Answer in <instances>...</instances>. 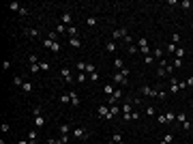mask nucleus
I'll return each instance as SVG.
<instances>
[{
  "label": "nucleus",
  "instance_id": "1",
  "mask_svg": "<svg viewBox=\"0 0 193 144\" xmlns=\"http://www.w3.org/2000/svg\"><path fill=\"white\" fill-rule=\"evenodd\" d=\"M127 75H129V69H120V71H116L114 73V84H118V86H125L127 84Z\"/></svg>",
  "mask_w": 193,
  "mask_h": 144
},
{
  "label": "nucleus",
  "instance_id": "2",
  "mask_svg": "<svg viewBox=\"0 0 193 144\" xmlns=\"http://www.w3.org/2000/svg\"><path fill=\"white\" fill-rule=\"evenodd\" d=\"M97 116H99V118H107V120H112V118H114L112 112H109V106H105V103L97 108Z\"/></svg>",
  "mask_w": 193,
  "mask_h": 144
},
{
  "label": "nucleus",
  "instance_id": "3",
  "mask_svg": "<svg viewBox=\"0 0 193 144\" xmlns=\"http://www.w3.org/2000/svg\"><path fill=\"white\" fill-rule=\"evenodd\" d=\"M137 47L142 49V54L144 56H152V52H150V47H148V39L146 37H142V39H137Z\"/></svg>",
  "mask_w": 193,
  "mask_h": 144
},
{
  "label": "nucleus",
  "instance_id": "4",
  "mask_svg": "<svg viewBox=\"0 0 193 144\" xmlns=\"http://www.w3.org/2000/svg\"><path fill=\"white\" fill-rule=\"evenodd\" d=\"M127 37H129V30H127V28H116V30L112 32V39H114V41H118V39H127Z\"/></svg>",
  "mask_w": 193,
  "mask_h": 144
},
{
  "label": "nucleus",
  "instance_id": "5",
  "mask_svg": "<svg viewBox=\"0 0 193 144\" xmlns=\"http://www.w3.org/2000/svg\"><path fill=\"white\" fill-rule=\"evenodd\" d=\"M73 138H77V140H86L88 131L84 129V127H73Z\"/></svg>",
  "mask_w": 193,
  "mask_h": 144
},
{
  "label": "nucleus",
  "instance_id": "6",
  "mask_svg": "<svg viewBox=\"0 0 193 144\" xmlns=\"http://www.w3.org/2000/svg\"><path fill=\"white\" fill-rule=\"evenodd\" d=\"M142 95H146V97H157L159 95V88H152V86H142Z\"/></svg>",
  "mask_w": 193,
  "mask_h": 144
},
{
  "label": "nucleus",
  "instance_id": "7",
  "mask_svg": "<svg viewBox=\"0 0 193 144\" xmlns=\"http://www.w3.org/2000/svg\"><path fill=\"white\" fill-rule=\"evenodd\" d=\"M176 118H178V123L183 125V129H191V123H189V120H187V116H185V112H180L178 116H176Z\"/></svg>",
  "mask_w": 193,
  "mask_h": 144
},
{
  "label": "nucleus",
  "instance_id": "8",
  "mask_svg": "<svg viewBox=\"0 0 193 144\" xmlns=\"http://www.w3.org/2000/svg\"><path fill=\"white\" fill-rule=\"evenodd\" d=\"M60 75H62V80L67 82V84H71V82H73V75H71V69H69V67H64L62 71H60Z\"/></svg>",
  "mask_w": 193,
  "mask_h": 144
},
{
  "label": "nucleus",
  "instance_id": "9",
  "mask_svg": "<svg viewBox=\"0 0 193 144\" xmlns=\"http://www.w3.org/2000/svg\"><path fill=\"white\" fill-rule=\"evenodd\" d=\"M71 22H73V15L69 13V11H62V17H60V24H71Z\"/></svg>",
  "mask_w": 193,
  "mask_h": 144
},
{
  "label": "nucleus",
  "instance_id": "10",
  "mask_svg": "<svg viewBox=\"0 0 193 144\" xmlns=\"http://www.w3.org/2000/svg\"><path fill=\"white\" fill-rule=\"evenodd\" d=\"M69 95H71V103H73V108H77L82 103V99H80V95H77L75 90H69Z\"/></svg>",
  "mask_w": 193,
  "mask_h": 144
},
{
  "label": "nucleus",
  "instance_id": "11",
  "mask_svg": "<svg viewBox=\"0 0 193 144\" xmlns=\"http://www.w3.org/2000/svg\"><path fill=\"white\" fill-rule=\"evenodd\" d=\"M24 35H26V37H32V39H37V37H41V32H39L37 28H24Z\"/></svg>",
  "mask_w": 193,
  "mask_h": 144
},
{
  "label": "nucleus",
  "instance_id": "12",
  "mask_svg": "<svg viewBox=\"0 0 193 144\" xmlns=\"http://www.w3.org/2000/svg\"><path fill=\"white\" fill-rule=\"evenodd\" d=\"M28 142H30V144H39V138H37V131H35V129L28 131Z\"/></svg>",
  "mask_w": 193,
  "mask_h": 144
},
{
  "label": "nucleus",
  "instance_id": "13",
  "mask_svg": "<svg viewBox=\"0 0 193 144\" xmlns=\"http://www.w3.org/2000/svg\"><path fill=\"white\" fill-rule=\"evenodd\" d=\"M58 131H60V136H69V134H71V125H67V123L60 125V127H58Z\"/></svg>",
  "mask_w": 193,
  "mask_h": 144
},
{
  "label": "nucleus",
  "instance_id": "14",
  "mask_svg": "<svg viewBox=\"0 0 193 144\" xmlns=\"http://www.w3.org/2000/svg\"><path fill=\"white\" fill-rule=\"evenodd\" d=\"M152 56H154V58H159V60H163V56H165V49L157 47V49H154V52H152Z\"/></svg>",
  "mask_w": 193,
  "mask_h": 144
},
{
  "label": "nucleus",
  "instance_id": "15",
  "mask_svg": "<svg viewBox=\"0 0 193 144\" xmlns=\"http://www.w3.org/2000/svg\"><path fill=\"white\" fill-rule=\"evenodd\" d=\"M178 90H180V88H178V82L172 77V80H169V93H178Z\"/></svg>",
  "mask_w": 193,
  "mask_h": 144
},
{
  "label": "nucleus",
  "instance_id": "16",
  "mask_svg": "<svg viewBox=\"0 0 193 144\" xmlns=\"http://www.w3.org/2000/svg\"><path fill=\"white\" fill-rule=\"evenodd\" d=\"M69 45L77 49V47H82V41H80V39H77V37H73V39H69Z\"/></svg>",
  "mask_w": 193,
  "mask_h": 144
},
{
  "label": "nucleus",
  "instance_id": "17",
  "mask_svg": "<svg viewBox=\"0 0 193 144\" xmlns=\"http://www.w3.org/2000/svg\"><path fill=\"white\" fill-rule=\"evenodd\" d=\"M43 125H45V116H35V127H43Z\"/></svg>",
  "mask_w": 193,
  "mask_h": 144
},
{
  "label": "nucleus",
  "instance_id": "18",
  "mask_svg": "<svg viewBox=\"0 0 193 144\" xmlns=\"http://www.w3.org/2000/svg\"><path fill=\"white\" fill-rule=\"evenodd\" d=\"M114 90H116V88H114L112 84H105V86H103V93H105V95H109V97L114 95Z\"/></svg>",
  "mask_w": 193,
  "mask_h": 144
},
{
  "label": "nucleus",
  "instance_id": "19",
  "mask_svg": "<svg viewBox=\"0 0 193 144\" xmlns=\"http://www.w3.org/2000/svg\"><path fill=\"white\" fill-rule=\"evenodd\" d=\"M49 49H52L54 54H60V49H62V45H60L58 41H54V43H52V47H49Z\"/></svg>",
  "mask_w": 193,
  "mask_h": 144
},
{
  "label": "nucleus",
  "instance_id": "20",
  "mask_svg": "<svg viewBox=\"0 0 193 144\" xmlns=\"http://www.w3.org/2000/svg\"><path fill=\"white\" fill-rule=\"evenodd\" d=\"M133 112V103H125L122 106V114H131Z\"/></svg>",
  "mask_w": 193,
  "mask_h": 144
},
{
  "label": "nucleus",
  "instance_id": "21",
  "mask_svg": "<svg viewBox=\"0 0 193 144\" xmlns=\"http://www.w3.org/2000/svg\"><path fill=\"white\" fill-rule=\"evenodd\" d=\"M67 32H69V37L73 39V37H77V26H69L67 28Z\"/></svg>",
  "mask_w": 193,
  "mask_h": 144
},
{
  "label": "nucleus",
  "instance_id": "22",
  "mask_svg": "<svg viewBox=\"0 0 193 144\" xmlns=\"http://www.w3.org/2000/svg\"><path fill=\"white\" fill-rule=\"evenodd\" d=\"M105 49H107V52H116V41H107L105 43Z\"/></svg>",
  "mask_w": 193,
  "mask_h": 144
},
{
  "label": "nucleus",
  "instance_id": "23",
  "mask_svg": "<svg viewBox=\"0 0 193 144\" xmlns=\"http://www.w3.org/2000/svg\"><path fill=\"white\" fill-rule=\"evenodd\" d=\"M95 71H97V67H95V65H92V63H86V73H88V75H90V73H95Z\"/></svg>",
  "mask_w": 193,
  "mask_h": 144
},
{
  "label": "nucleus",
  "instance_id": "24",
  "mask_svg": "<svg viewBox=\"0 0 193 144\" xmlns=\"http://www.w3.org/2000/svg\"><path fill=\"white\" fill-rule=\"evenodd\" d=\"M71 101V95L69 93H62V95H60V103H69Z\"/></svg>",
  "mask_w": 193,
  "mask_h": 144
},
{
  "label": "nucleus",
  "instance_id": "25",
  "mask_svg": "<svg viewBox=\"0 0 193 144\" xmlns=\"http://www.w3.org/2000/svg\"><path fill=\"white\" fill-rule=\"evenodd\" d=\"M114 65H116V69H118V71H120V69H125V63H122V58H116V60H114Z\"/></svg>",
  "mask_w": 193,
  "mask_h": 144
},
{
  "label": "nucleus",
  "instance_id": "26",
  "mask_svg": "<svg viewBox=\"0 0 193 144\" xmlns=\"http://www.w3.org/2000/svg\"><path fill=\"white\" fill-rule=\"evenodd\" d=\"M109 112H112V116H116V114H120V112H122V108H118V106H112V108H109Z\"/></svg>",
  "mask_w": 193,
  "mask_h": 144
},
{
  "label": "nucleus",
  "instance_id": "27",
  "mask_svg": "<svg viewBox=\"0 0 193 144\" xmlns=\"http://www.w3.org/2000/svg\"><path fill=\"white\" fill-rule=\"evenodd\" d=\"M154 112H157V108H154V106H146V114L148 116H154Z\"/></svg>",
  "mask_w": 193,
  "mask_h": 144
},
{
  "label": "nucleus",
  "instance_id": "28",
  "mask_svg": "<svg viewBox=\"0 0 193 144\" xmlns=\"http://www.w3.org/2000/svg\"><path fill=\"white\" fill-rule=\"evenodd\" d=\"M163 69H165V73H167V75H172V73H174V65H169V63L165 65Z\"/></svg>",
  "mask_w": 193,
  "mask_h": 144
},
{
  "label": "nucleus",
  "instance_id": "29",
  "mask_svg": "<svg viewBox=\"0 0 193 144\" xmlns=\"http://www.w3.org/2000/svg\"><path fill=\"white\" fill-rule=\"evenodd\" d=\"M86 24L88 26H97V17H95V15H90V17L86 19Z\"/></svg>",
  "mask_w": 193,
  "mask_h": 144
},
{
  "label": "nucleus",
  "instance_id": "30",
  "mask_svg": "<svg viewBox=\"0 0 193 144\" xmlns=\"http://www.w3.org/2000/svg\"><path fill=\"white\" fill-rule=\"evenodd\" d=\"M86 75H88V73H77V77H75V80L80 82V84H84V82H86Z\"/></svg>",
  "mask_w": 193,
  "mask_h": 144
},
{
  "label": "nucleus",
  "instance_id": "31",
  "mask_svg": "<svg viewBox=\"0 0 193 144\" xmlns=\"http://www.w3.org/2000/svg\"><path fill=\"white\" fill-rule=\"evenodd\" d=\"M174 52H176V45H174V43H169V45L165 47V54H174Z\"/></svg>",
  "mask_w": 193,
  "mask_h": 144
},
{
  "label": "nucleus",
  "instance_id": "32",
  "mask_svg": "<svg viewBox=\"0 0 193 144\" xmlns=\"http://www.w3.org/2000/svg\"><path fill=\"white\" fill-rule=\"evenodd\" d=\"M21 90H24V93H32V84H28V82H24V86H21Z\"/></svg>",
  "mask_w": 193,
  "mask_h": 144
},
{
  "label": "nucleus",
  "instance_id": "33",
  "mask_svg": "<svg viewBox=\"0 0 193 144\" xmlns=\"http://www.w3.org/2000/svg\"><path fill=\"white\" fill-rule=\"evenodd\" d=\"M9 9H11V11H17V13H19V11H21V7H19L17 2H11V4H9Z\"/></svg>",
  "mask_w": 193,
  "mask_h": 144
},
{
  "label": "nucleus",
  "instance_id": "34",
  "mask_svg": "<svg viewBox=\"0 0 193 144\" xmlns=\"http://www.w3.org/2000/svg\"><path fill=\"white\" fill-rule=\"evenodd\" d=\"M28 63H30V65H39V58L35 56V54H30V56H28Z\"/></svg>",
  "mask_w": 193,
  "mask_h": 144
},
{
  "label": "nucleus",
  "instance_id": "35",
  "mask_svg": "<svg viewBox=\"0 0 193 144\" xmlns=\"http://www.w3.org/2000/svg\"><path fill=\"white\" fill-rule=\"evenodd\" d=\"M174 54H176L178 58H183V56H185V47H176V52H174Z\"/></svg>",
  "mask_w": 193,
  "mask_h": 144
},
{
  "label": "nucleus",
  "instance_id": "36",
  "mask_svg": "<svg viewBox=\"0 0 193 144\" xmlns=\"http://www.w3.org/2000/svg\"><path fill=\"white\" fill-rule=\"evenodd\" d=\"M13 84H15V86H24V82H21L19 75H15V77H13Z\"/></svg>",
  "mask_w": 193,
  "mask_h": 144
},
{
  "label": "nucleus",
  "instance_id": "37",
  "mask_svg": "<svg viewBox=\"0 0 193 144\" xmlns=\"http://www.w3.org/2000/svg\"><path fill=\"white\" fill-rule=\"evenodd\" d=\"M163 142H165V144H172V142H174V136H172V134H167V136L163 138Z\"/></svg>",
  "mask_w": 193,
  "mask_h": 144
},
{
  "label": "nucleus",
  "instance_id": "38",
  "mask_svg": "<svg viewBox=\"0 0 193 144\" xmlns=\"http://www.w3.org/2000/svg\"><path fill=\"white\" fill-rule=\"evenodd\" d=\"M67 28H69V26H64V24H56V30L58 32H67Z\"/></svg>",
  "mask_w": 193,
  "mask_h": 144
},
{
  "label": "nucleus",
  "instance_id": "39",
  "mask_svg": "<svg viewBox=\"0 0 193 144\" xmlns=\"http://www.w3.org/2000/svg\"><path fill=\"white\" fill-rule=\"evenodd\" d=\"M137 49H140V47H137L135 43H131V45H129V54H137Z\"/></svg>",
  "mask_w": 193,
  "mask_h": 144
},
{
  "label": "nucleus",
  "instance_id": "40",
  "mask_svg": "<svg viewBox=\"0 0 193 144\" xmlns=\"http://www.w3.org/2000/svg\"><path fill=\"white\" fill-rule=\"evenodd\" d=\"M39 69H41V65H30V73H39Z\"/></svg>",
  "mask_w": 193,
  "mask_h": 144
},
{
  "label": "nucleus",
  "instance_id": "41",
  "mask_svg": "<svg viewBox=\"0 0 193 144\" xmlns=\"http://www.w3.org/2000/svg\"><path fill=\"white\" fill-rule=\"evenodd\" d=\"M159 125H167V118H165V114H159Z\"/></svg>",
  "mask_w": 193,
  "mask_h": 144
},
{
  "label": "nucleus",
  "instance_id": "42",
  "mask_svg": "<svg viewBox=\"0 0 193 144\" xmlns=\"http://www.w3.org/2000/svg\"><path fill=\"white\" fill-rule=\"evenodd\" d=\"M165 118H167V123H172V120L176 118V114L174 112H167V114H165Z\"/></svg>",
  "mask_w": 193,
  "mask_h": 144
},
{
  "label": "nucleus",
  "instance_id": "43",
  "mask_svg": "<svg viewBox=\"0 0 193 144\" xmlns=\"http://www.w3.org/2000/svg\"><path fill=\"white\" fill-rule=\"evenodd\" d=\"M178 41H180V35H178V32H174V35H172V43L176 45V43H178Z\"/></svg>",
  "mask_w": 193,
  "mask_h": 144
},
{
  "label": "nucleus",
  "instance_id": "44",
  "mask_svg": "<svg viewBox=\"0 0 193 144\" xmlns=\"http://www.w3.org/2000/svg\"><path fill=\"white\" fill-rule=\"evenodd\" d=\"M99 77H101V75H99V71H95V73H90V80H92V82H99Z\"/></svg>",
  "mask_w": 193,
  "mask_h": 144
},
{
  "label": "nucleus",
  "instance_id": "45",
  "mask_svg": "<svg viewBox=\"0 0 193 144\" xmlns=\"http://www.w3.org/2000/svg\"><path fill=\"white\" fill-rule=\"evenodd\" d=\"M157 75H159V77H165L167 73H165V69H163V67H159V69H157Z\"/></svg>",
  "mask_w": 193,
  "mask_h": 144
},
{
  "label": "nucleus",
  "instance_id": "46",
  "mask_svg": "<svg viewBox=\"0 0 193 144\" xmlns=\"http://www.w3.org/2000/svg\"><path fill=\"white\" fill-rule=\"evenodd\" d=\"M0 129H2V134H7V131L11 129V125H9V123H2V127H0Z\"/></svg>",
  "mask_w": 193,
  "mask_h": 144
},
{
  "label": "nucleus",
  "instance_id": "47",
  "mask_svg": "<svg viewBox=\"0 0 193 144\" xmlns=\"http://www.w3.org/2000/svg\"><path fill=\"white\" fill-rule=\"evenodd\" d=\"M180 7H183V9H191V2H189V0H185V2H180Z\"/></svg>",
  "mask_w": 193,
  "mask_h": 144
},
{
  "label": "nucleus",
  "instance_id": "48",
  "mask_svg": "<svg viewBox=\"0 0 193 144\" xmlns=\"http://www.w3.org/2000/svg\"><path fill=\"white\" fill-rule=\"evenodd\" d=\"M52 43H54V41H52V39H45V41H43V45H45V47L49 49V47H52Z\"/></svg>",
  "mask_w": 193,
  "mask_h": 144
},
{
  "label": "nucleus",
  "instance_id": "49",
  "mask_svg": "<svg viewBox=\"0 0 193 144\" xmlns=\"http://www.w3.org/2000/svg\"><path fill=\"white\" fill-rule=\"evenodd\" d=\"M159 99H165V97H167V93H165V90H161V88H159V95H157Z\"/></svg>",
  "mask_w": 193,
  "mask_h": 144
},
{
  "label": "nucleus",
  "instance_id": "50",
  "mask_svg": "<svg viewBox=\"0 0 193 144\" xmlns=\"http://www.w3.org/2000/svg\"><path fill=\"white\" fill-rule=\"evenodd\" d=\"M152 60H154V56H144V63H146V65H150Z\"/></svg>",
  "mask_w": 193,
  "mask_h": 144
},
{
  "label": "nucleus",
  "instance_id": "51",
  "mask_svg": "<svg viewBox=\"0 0 193 144\" xmlns=\"http://www.w3.org/2000/svg\"><path fill=\"white\" fill-rule=\"evenodd\" d=\"M39 65H41V71H47V69H49V65H47V63H39Z\"/></svg>",
  "mask_w": 193,
  "mask_h": 144
},
{
  "label": "nucleus",
  "instance_id": "52",
  "mask_svg": "<svg viewBox=\"0 0 193 144\" xmlns=\"http://www.w3.org/2000/svg\"><path fill=\"white\" fill-rule=\"evenodd\" d=\"M187 84H189V86H193V77H189V80H187Z\"/></svg>",
  "mask_w": 193,
  "mask_h": 144
},
{
  "label": "nucleus",
  "instance_id": "53",
  "mask_svg": "<svg viewBox=\"0 0 193 144\" xmlns=\"http://www.w3.org/2000/svg\"><path fill=\"white\" fill-rule=\"evenodd\" d=\"M43 144H52V142H49V140H45V142H43Z\"/></svg>",
  "mask_w": 193,
  "mask_h": 144
},
{
  "label": "nucleus",
  "instance_id": "54",
  "mask_svg": "<svg viewBox=\"0 0 193 144\" xmlns=\"http://www.w3.org/2000/svg\"><path fill=\"white\" fill-rule=\"evenodd\" d=\"M191 106H193V101H191Z\"/></svg>",
  "mask_w": 193,
  "mask_h": 144
}]
</instances>
